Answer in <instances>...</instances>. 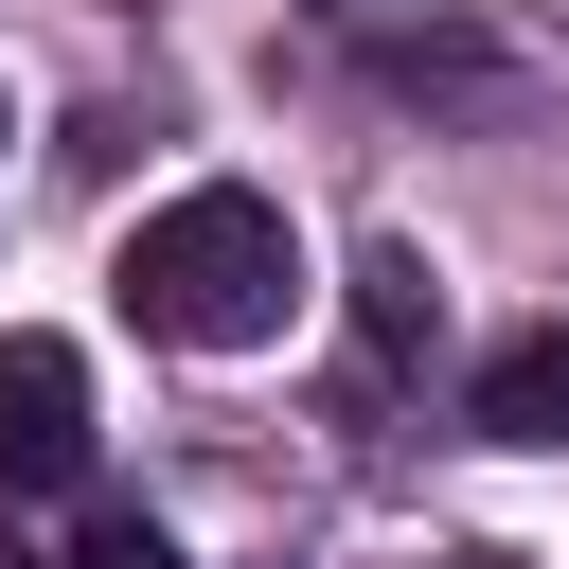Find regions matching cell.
<instances>
[{"mask_svg":"<svg viewBox=\"0 0 569 569\" xmlns=\"http://www.w3.org/2000/svg\"><path fill=\"white\" fill-rule=\"evenodd\" d=\"M284 302H302V231H284V196H249V178H196V196H160V213L124 231V320L178 338V356H267Z\"/></svg>","mask_w":569,"mask_h":569,"instance_id":"cell-1","label":"cell"},{"mask_svg":"<svg viewBox=\"0 0 569 569\" xmlns=\"http://www.w3.org/2000/svg\"><path fill=\"white\" fill-rule=\"evenodd\" d=\"M71 480H89V356L0 338V498H71Z\"/></svg>","mask_w":569,"mask_h":569,"instance_id":"cell-2","label":"cell"},{"mask_svg":"<svg viewBox=\"0 0 569 569\" xmlns=\"http://www.w3.org/2000/svg\"><path fill=\"white\" fill-rule=\"evenodd\" d=\"M480 445H569V320L480 356Z\"/></svg>","mask_w":569,"mask_h":569,"instance_id":"cell-3","label":"cell"},{"mask_svg":"<svg viewBox=\"0 0 569 569\" xmlns=\"http://www.w3.org/2000/svg\"><path fill=\"white\" fill-rule=\"evenodd\" d=\"M356 320H373V356H427V267L373 249V267H356Z\"/></svg>","mask_w":569,"mask_h":569,"instance_id":"cell-4","label":"cell"},{"mask_svg":"<svg viewBox=\"0 0 569 569\" xmlns=\"http://www.w3.org/2000/svg\"><path fill=\"white\" fill-rule=\"evenodd\" d=\"M71 569H178V533H160V516H89V533H71Z\"/></svg>","mask_w":569,"mask_h":569,"instance_id":"cell-5","label":"cell"},{"mask_svg":"<svg viewBox=\"0 0 569 569\" xmlns=\"http://www.w3.org/2000/svg\"><path fill=\"white\" fill-rule=\"evenodd\" d=\"M0 569H36V551H18V533H0Z\"/></svg>","mask_w":569,"mask_h":569,"instance_id":"cell-6","label":"cell"},{"mask_svg":"<svg viewBox=\"0 0 569 569\" xmlns=\"http://www.w3.org/2000/svg\"><path fill=\"white\" fill-rule=\"evenodd\" d=\"M462 569H498V551H462Z\"/></svg>","mask_w":569,"mask_h":569,"instance_id":"cell-7","label":"cell"}]
</instances>
